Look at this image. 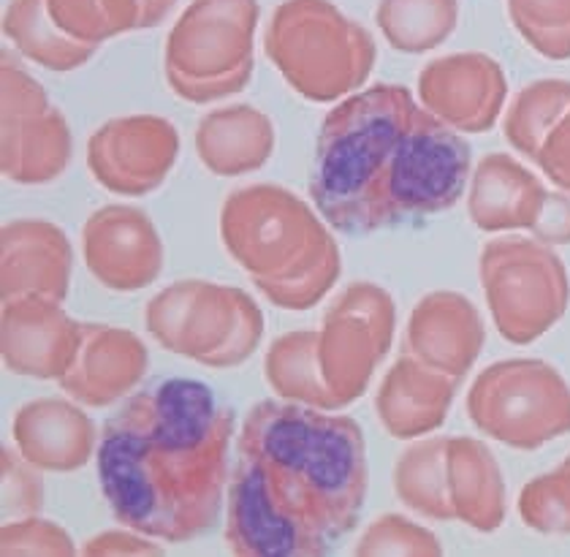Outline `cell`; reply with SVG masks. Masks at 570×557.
<instances>
[{
  "instance_id": "cell-8",
  "label": "cell",
  "mask_w": 570,
  "mask_h": 557,
  "mask_svg": "<svg viewBox=\"0 0 570 557\" xmlns=\"http://www.w3.org/2000/svg\"><path fill=\"white\" fill-rule=\"evenodd\" d=\"M468 413L494 441L541 449L570 432V383L543 359H503L473 381Z\"/></svg>"
},
{
  "instance_id": "cell-10",
  "label": "cell",
  "mask_w": 570,
  "mask_h": 557,
  "mask_svg": "<svg viewBox=\"0 0 570 557\" xmlns=\"http://www.w3.org/2000/svg\"><path fill=\"white\" fill-rule=\"evenodd\" d=\"M396 307L386 289L370 281L351 283L315 330V364L326 394V411L348 408L367 392L377 364L394 340Z\"/></svg>"
},
{
  "instance_id": "cell-28",
  "label": "cell",
  "mask_w": 570,
  "mask_h": 557,
  "mask_svg": "<svg viewBox=\"0 0 570 557\" xmlns=\"http://www.w3.org/2000/svg\"><path fill=\"white\" fill-rule=\"evenodd\" d=\"M570 109L568 79H538L527 85L505 111L503 131L513 150L532 160L554 123Z\"/></svg>"
},
{
  "instance_id": "cell-1",
  "label": "cell",
  "mask_w": 570,
  "mask_h": 557,
  "mask_svg": "<svg viewBox=\"0 0 570 557\" xmlns=\"http://www.w3.org/2000/svg\"><path fill=\"white\" fill-rule=\"evenodd\" d=\"M367 498V446L351 417L264 400L247 413L228 485L226 538L242 557H321Z\"/></svg>"
},
{
  "instance_id": "cell-30",
  "label": "cell",
  "mask_w": 570,
  "mask_h": 557,
  "mask_svg": "<svg viewBox=\"0 0 570 557\" xmlns=\"http://www.w3.org/2000/svg\"><path fill=\"white\" fill-rule=\"evenodd\" d=\"M519 514L538 534H570V468L560 466L524 485Z\"/></svg>"
},
{
  "instance_id": "cell-22",
  "label": "cell",
  "mask_w": 570,
  "mask_h": 557,
  "mask_svg": "<svg viewBox=\"0 0 570 557\" xmlns=\"http://www.w3.org/2000/svg\"><path fill=\"white\" fill-rule=\"evenodd\" d=\"M547 199V188L541 179L524 169L508 153H492L481 158L470 175L468 185V213L473 226L481 232H530L541 204Z\"/></svg>"
},
{
  "instance_id": "cell-25",
  "label": "cell",
  "mask_w": 570,
  "mask_h": 557,
  "mask_svg": "<svg viewBox=\"0 0 570 557\" xmlns=\"http://www.w3.org/2000/svg\"><path fill=\"white\" fill-rule=\"evenodd\" d=\"M394 492L426 519H454L449 492V438H426L402 451L394 466Z\"/></svg>"
},
{
  "instance_id": "cell-16",
  "label": "cell",
  "mask_w": 570,
  "mask_h": 557,
  "mask_svg": "<svg viewBox=\"0 0 570 557\" xmlns=\"http://www.w3.org/2000/svg\"><path fill=\"white\" fill-rule=\"evenodd\" d=\"M82 324L68 315L60 302L45 296H22L3 302L0 349L3 364L28 379H63L77 356Z\"/></svg>"
},
{
  "instance_id": "cell-4",
  "label": "cell",
  "mask_w": 570,
  "mask_h": 557,
  "mask_svg": "<svg viewBox=\"0 0 570 557\" xmlns=\"http://www.w3.org/2000/svg\"><path fill=\"white\" fill-rule=\"evenodd\" d=\"M220 240L256 289L283 311L318 305L343 272L340 245L326 223L283 185L256 183L228 194Z\"/></svg>"
},
{
  "instance_id": "cell-29",
  "label": "cell",
  "mask_w": 570,
  "mask_h": 557,
  "mask_svg": "<svg viewBox=\"0 0 570 557\" xmlns=\"http://www.w3.org/2000/svg\"><path fill=\"white\" fill-rule=\"evenodd\" d=\"M519 36L549 60H570V0H508Z\"/></svg>"
},
{
  "instance_id": "cell-23",
  "label": "cell",
  "mask_w": 570,
  "mask_h": 557,
  "mask_svg": "<svg viewBox=\"0 0 570 557\" xmlns=\"http://www.w3.org/2000/svg\"><path fill=\"white\" fill-rule=\"evenodd\" d=\"M275 150V126L250 104L213 109L196 126L198 160L218 177L262 169Z\"/></svg>"
},
{
  "instance_id": "cell-33",
  "label": "cell",
  "mask_w": 570,
  "mask_h": 557,
  "mask_svg": "<svg viewBox=\"0 0 570 557\" xmlns=\"http://www.w3.org/2000/svg\"><path fill=\"white\" fill-rule=\"evenodd\" d=\"M3 466V517L22 519L39 514L45 504V485H41L39 468L20 455V449H3L0 457Z\"/></svg>"
},
{
  "instance_id": "cell-38",
  "label": "cell",
  "mask_w": 570,
  "mask_h": 557,
  "mask_svg": "<svg viewBox=\"0 0 570 557\" xmlns=\"http://www.w3.org/2000/svg\"><path fill=\"white\" fill-rule=\"evenodd\" d=\"M562 466H568V468H570V457H568V460H566V462H562Z\"/></svg>"
},
{
  "instance_id": "cell-27",
  "label": "cell",
  "mask_w": 570,
  "mask_h": 557,
  "mask_svg": "<svg viewBox=\"0 0 570 557\" xmlns=\"http://www.w3.org/2000/svg\"><path fill=\"white\" fill-rule=\"evenodd\" d=\"M264 375L283 400L326 411V394L315 364V330L281 334L266 354Z\"/></svg>"
},
{
  "instance_id": "cell-37",
  "label": "cell",
  "mask_w": 570,
  "mask_h": 557,
  "mask_svg": "<svg viewBox=\"0 0 570 557\" xmlns=\"http://www.w3.org/2000/svg\"><path fill=\"white\" fill-rule=\"evenodd\" d=\"M177 0H139V9H141V30L153 28L175 9Z\"/></svg>"
},
{
  "instance_id": "cell-20",
  "label": "cell",
  "mask_w": 570,
  "mask_h": 557,
  "mask_svg": "<svg viewBox=\"0 0 570 557\" xmlns=\"http://www.w3.org/2000/svg\"><path fill=\"white\" fill-rule=\"evenodd\" d=\"M14 443L39 470L71 473L90 462L96 449V427L90 417L68 400H30L14 417Z\"/></svg>"
},
{
  "instance_id": "cell-36",
  "label": "cell",
  "mask_w": 570,
  "mask_h": 557,
  "mask_svg": "<svg viewBox=\"0 0 570 557\" xmlns=\"http://www.w3.org/2000/svg\"><path fill=\"white\" fill-rule=\"evenodd\" d=\"M145 536V534H141ZM139 530L136 534H126V530H109L90 538L82 547V555H98V557H111V555H164V549L158 544L141 538Z\"/></svg>"
},
{
  "instance_id": "cell-3",
  "label": "cell",
  "mask_w": 570,
  "mask_h": 557,
  "mask_svg": "<svg viewBox=\"0 0 570 557\" xmlns=\"http://www.w3.org/2000/svg\"><path fill=\"white\" fill-rule=\"evenodd\" d=\"M232 436V408L202 381L171 379L128 400L104 424L96 455L117 522L164 541H190L213 528Z\"/></svg>"
},
{
  "instance_id": "cell-5",
  "label": "cell",
  "mask_w": 570,
  "mask_h": 557,
  "mask_svg": "<svg viewBox=\"0 0 570 557\" xmlns=\"http://www.w3.org/2000/svg\"><path fill=\"white\" fill-rule=\"evenodd\" d=\"M264 49L285 82L315 104L353 96L370 79L377 58L370 30L330 0H285L277 6Z\"/></svg>"
},
{
  "instance_id": "cell-35",
  "label": "cell",
  "mask_w": 570,
  "mask_h": 557,
  "mask_svg": "<svg viewBox=\"0 0 570 557\" xmlns=\"http://www.w3.org/2000/svg\"><path fill=\"white\" fill-rule=\"evenodd\" d=\"M532 237L543 245H570V196L562 194H549L541 204V213H538L535 223L530 228Z\"/></svg>"
},
{
  "instance_id": "cell-12",
  "label": "cell",
  "mask_w": 570,
  "mask_h": 557,
  "mask_svg": "<svg viewBox=\"0 0 570 557\" xmlns=\"http://www.w3.org/2000/svg\"><path fill=\"white\" fill-rule=\"evenodd\" d=\"M0 107H3V177L20 185L52 183L71 160V128L49 104L39 79L30 77L11 52L0 55Z\"/></svg>"
},
{
  "instance_id": "cell-26",
  "label": "cell",
  "mask_w": 570,
  "mask_h": 557,
  "mask_svg": "<svg viewBox=\"0 0 570 557\" xmlns=\"http://www.w3.org/2000/svg\"><path fill=\"white\" fill-rule=\"evenodd\" d=\"M383 39L407 55L443 45L460 22V0H381L375 11Z\"/></svg>"
},
{
  "instance_id": "cell-32",
  "label": "cell",
  "mask_w": 570,
  "mask_h": 557,
  "mask_svg": "<svg viewBox=\"0 0 570 557\" xmlns=\"http://www.w3.org/2000/svg\"><path fill=\"white\" fill-rule=\"evenodd\" d=\"M0 553L3 557L20 555H45V557H68L77 553L71 536L60 525L47 522V519L22 517L9 519L0 530Z\"/></svg>"
},
{
  "instance_id": "cell-17",
  "label": "cell",
  "mask_w": 570,
  "mask_h": 557,
  "mask_svg": "<svg viewBox=\"0 0 570 557\" xmlns=\"http://www.w3.org/2000/svg\"><path fill=\"white\" fill-rule=\"evenodd\" d=\"M73 251L66 232L49 221H9L0 232V296H45L63 302L71 283Z\"/></svg>"
},
{
  "instance_id": "cell-13",
  "label": "cell",
  "mask_w": 570,
  "mask_h": 557,
  "mask_svg": "<svg viewBox=\"0 0 570 557\" xmlns=\"http://www.w3.org/2000/svg\"><path fill=\"white\" fill-rule=\"evenodd\" d=\"M179 134L166 117L128 115L104 123L88 141V169L117 196H147L177 164Z\"/></svg>"
},
{
  "instance_id": "cell-15",
  "label": "cell",
  "mask_w": 570,
  "mask_h": 557,
  "mask_svg": "<svg viewBox=\"0 0 570 557\" xmlns=\"http://www.w3.org/2000/svg\"><path fill=\"white\" fill-rule=\"evenodd\" d=\"M421 107L460 134H483L498 123L508 98L503 66L483 52L432 60L419 74Z\"/></svg>"
},
{
  "instance_id": "cell-6",
  "label": "cell",
  "mask_w": 570,
  "mask_h": 557,
  "mask_svg": "<svg viewBox=\"0 0 570 557\" xmlns=\"http://www.w3.org/2000/svg\"><path fill=\"white\" fill-rule=\"evenodd\" d=\"M258 0H194L166 39V82L188 104L245 90L253 77Z\"/></svg>"
},
{
  "instance_id": "cell-24",
  "label": "cell",
  "mask_w": 570,
  "mask_h": 557,
  "mask_svg": "<svg viewBox=\"0 0 570 557\" xmlns=\"http://www.w3.org/2000/svg\"><path fill=\"white\" fill-rule=\"evenodd\" d=\"M449 492L454 519L492 534L505 522L503 470L479 438H449Z\"/></svg>"
},
{
  "instance_id": "cell-7",
  "label": "cell",
  "mask_w": 570,
  "mask_h": 557,
  "mask_svg": "<svg viewBox=\"0 0 570 557\" xmlns=\"http://www.w3.org/2000/svg\"><path fill=\"white\" fill-rule=\"evenodd\" d=\"M145 324L160 349L204 368L228 370L258 349L264 313L242 289L179 281L147 302Z\"/></svg>"
},
{
  "instance_id": "cell-19",
  "label": "cell",
  "mask_w": 570,
  "mask_h": 557,
  "mask_svg": "<svg viewBox=\"0 0 570 557\" xmlns=\"http://www.w3.org/2000/svg\"><path fill=\"white\" fill-rule=\"evenodd\" d=\"M147 364L150 356L145 343L131 330L82 324L77 356L60 379V387L82 405L107 408L139 387Z\"/></svg>"
},
{
  "instance_id": "cell-34",
  "label": "cell",
  "mask_w": 570,
  "mask_h": 557,
  "mask_svg": "<svg viewBox=\"0 0 570 557\" xmlns=\"http://www.w3.org/2000/svg\"><path fill=\"white\" fill-rule=\"evenodd\" d=\"M532 160H535L538 169H541L557 188L570 194V109L554 123V128L543 136L541 147H538Z\"/></svg>"
},
{
  "instance_id": "cell-18",
  "label": "cell",
  "mask_w": 570,
  "mask_h": 557,
  "mask_svg": "<svg viewBox=\"0 0 570 557\" xmlns=\"http://www.w3.org/2000/svg\"><path fill=\"white\" fill-rule=\"evenodd\" d=\"M487 330L479 307L460 291H432L421 296L405 326L407 354L462 381L481 356Z\"/></svg>"
},
{
  "instance_id": "cell-11",
  "label": "cell",
  "mask_w": 570,
  "mask_h": 557,
  "mask_svg": "<svg viewBox=\"0 0 570 557\" xmlns=\"http://www.w3.org/2000/svg\"><path fill=\"white\" fill-rule=\"evenodd\" d=\"M141 30L139 0H11L3 36L49 71L85 66L104 41Z\"/></svg>"
},
{
  "instance_id": "cell-31",
  "label": "cell",
  "mask_w": 570,
  "mask_h": 557,
  "mask_svg": "<svg viewBox=\"0 0 570 557\" xmlns=\"http://www.w3.org/2000/svg\"><path fill=\"white\" fill-rule=\"evenodd\" d=\"M353 555L358 557H377V555H407V557H438L443 555L438 536L430 534L421 525L400 514H386L375 519L358 544L353 547Z\"/></svg>"
},
{
  "instance_id": "cell-2",
  "label": "cell",
  "mask_w": 570,
  "mask_h": 557,
  "mask_svg": "<svg viewBox=\"0 0 570 557\" xmlns=\"http://www.w3.org/2000/svg\"><path fill=\"white\" fill-rule=\"evenodd\" d=\"M470 145L413 101L375 85L340 101L315 141L309 194L343 234H370L451 209L470 185Z\"/></svg>"
},
{
  "instance_id": "cell-14",
  "label": "cell",
  "mask_w": 570,
  "mask_h": 557,
  "mask_svg": "<svg viewBox=\"0 0 570 557\" xmlns=\"http://www.w3.org/2000/svg\"><path fill=\"white\" fill-rule=\"evenodd\" d=\"M82 253L90 275L109 291L153 286L164 272V240L145 209L109 204L82 228Z\"/></svg>"
},
{
  "instance_id": "cell-9",
  "label": "cell",
  "mask_w": 570,
  "mask_h": 557,
  "mask_svg": "<svg viewBox=\"0 0 570 557\" xmlns=\"http://www.w3.org/2000/svg\"><path fill=\"white\" fill-rule=\"evenodd\" d=\"M479 270L489 313L508 343H535L568 311L566 264L551 245L538 243L535 237L489 240Z\"/></svg>"
},
{
  "instance_id": "cell-21",
  "label": "cell",
  "mask_w": 570,
  "mask_h": 557,
  "mask_svg": "<svg viewBox=\"0 0 570 557\" xmlns=\"http://www.w3.org/2000/svg\"><path fill=\"white\" fill-rule=\"evenodd\" d=\"M456 379L430 368L421 359L405 354L392 364V370L377 389V417L389 436L411 441L443 427L449 408L454 402Z\"/></svg>"
}]
</instances>
